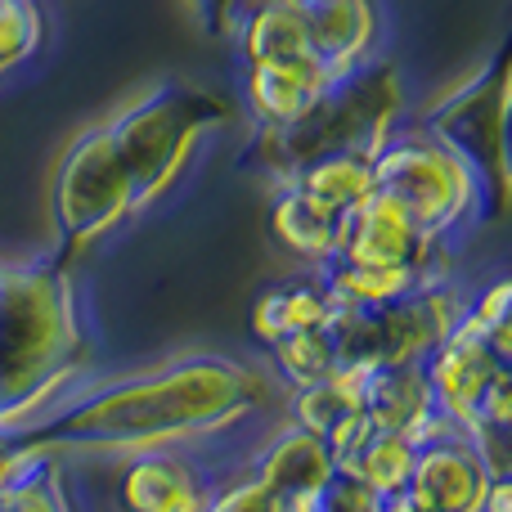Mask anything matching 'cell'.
<instances>
[{
  "mask_svg": "<svg viewBox=\"0 0 512 512\" xmlns=\"http://www.w3.org/2000/svg\"><path fill=\"white\" fill-rule=\"evenodd\" d=\"M270 230L279 239L283 252H292L306 270H319V265L337 261V230H342V216L319 212L315 203L297 194V189L279 185L270 203Z\"/></svg>",
  "mask_w": 512,
  "mask_h": 512,
  "instance_id": "cell-21",
  "label": "cell"
},
{
  "mask_svg": "<svg viewBox=\"0 0 512 512\" xmlns=\"http://www.w3.org/2000/svg\"><path fill=\"white\" fill-rule=\"evenodd\" d=\"M333 468L337 463H333V454H328V445L297 423L274 432L270 441L261 445V454L252 459V477L261 481L265 490H274L283 504L310 499L319 490V481H324Z\"/></svg>",
  "mask_w": 512,
  "mask_h": 512,
  "instance_id": "cell-17",
  "label": "cell"
},
{
  "mask_svg": "<svg viewBox=\"0 0 512 512\" xmlns=\"http://www.w3.org/2000/svg\"><path fill=\"white\" fill-rule=\"evenodd\" d=\"M333 306H391L427 283H445L423 265H360V261H328L319 265Z\"/></svg>",
  "mask_w": 512,
  "mask_h": 512,
  "instance_id": "cell-20",
  "label": "cell"
},
{
  "mask_svg": "<svg viewBox=\"0 0 512 512\" xmlns=\"http://www.w3.org/2000/svg\"><path fill=\"white\" fill-rule=\"evenodd\" d=\"M508 59L495 54L459 90L436 99L418 131L454 149L481 180V212L499 216L508 207Z\"/></svg>",
  "mask_w": 512,
  "mask_h": 512,
  "instance_id": "cell-7",
  "label": "cell"
},
{
  "mask_svg": "<svg viewBox=\"0 0 512 512\" xmlns=\"http://www.w3.org/2000/svg\"><path fill=\"white\" fill-rule=\"evenodd\" d=\"M50 212H54V230H59L63 248L72 252L95 248L99 239L117 234V225H126L140 212L131 171L117 158L104 126L81 131L63 149L59 167H54V185H50Z\"/></svg>",
  "mask_w": 512,
  "mask_h": 512,
  "instance_id": "cell-8",
  "label": "cell"
},
{
  "mask_svg": "<svg viewBox=\"0 0 512 512\" xmlns=\"http://www.w3.org/2000/svg\"><path fill=\"white\" fill-rule=\"evenodd\" d=\"M234 41H239V50H243V68H248V63L315 59L301 0H261V5L239 23Z\"/></svg>",
  "mask_w": 512,
  "mask_h": 512,
  "instance_id": "cell-19",
  "label": "cell"
},
{
  "mask_svg": "<svg viewBox=\"0 0 512 512\" xmlns=\"http://www.w3.org/2000/svg\"><path fill=\"white\" fill-rule=\"evenodd\" d=\"M364 391H369V369H351L337 364L333 373H324L310 387H292L288 414L297 427L315 432L328 445L333 463H346L364 441L373 436L369 409H364Z\"/></svg>",
  "mask_w": 512,
  "mask_h": 512,
  "instance_id": "cell-11",
  "label": "cell"
},
{
  "mask_svg": "<svg viewBox=\"0 0 512 512\" xmlns=\"http://www.w3.org/2000/svg\"><path fill=\"white\" fill-rule=\"evenodd\" d=\"M400 117H405V77L391 59H369L342 72L288 126L256 131L252 158L261 162V171L274 185H283L292 171L333 158V153L378 158L382 144L400 131Z\"/></svg>",
  "mask_w": 512,
  "mask_h": 512,
  "instance_id": "cell-3",
  "label": "cell"
},
{
  "mask_svg": "<svg viewBox=\"0 0 512 512\" xmlns=\"http://www.w3.org/2000/svg\"><path fill=\"white\" fill-rule=\"evenodd\" d=\"M463 310H468V297L450 279L427 283L391 306H337L328 319L337 364L369 373L387 364H423V355L459 324Z\"/></svg>",
  "mask_w": 512,
  "mask_h": 512,
  "instance_id": "cell-6",
  "label": "cell"
},
{
  "mask_svg": "<svg viewBox=\"0 0 512 512\" xmlns=\"http://www.w3.org/2000/svg\"><path fill=\"white\" fill-rule=\"evenodd\" d=\"M270 400V378L234 355H176L167 364L126 373L68 396L59 409L14 427L23 450L54 454H117L180 450L203 436L248 423Z\"/></svg>",
  "mask_w": 512,
  "mask_h": 512,
  "instance_id": "cell-1",
  "label": "cell"
},
{
  "mask_svg": "<svg viewBox=\"0 0 512 512\" xmlns=\"http://www.w3.org/2000/svg\"><path fill=\"white\" fill-rule=\"evenodd\" d=\"M270 351V364L288 387H310L319 382L324 373L337 369V342H333V328H301V333H288L279 342L265 346Z\"/></svg>",
  "mask_w": 512,
  "mask_h": 512,
  "instance_id": "cell-24",
  "label": "cell"
},
{
  "mask_svg": "<svg viewBox=\"0 0 512 512\" xmlns=\"http://www.w3.org/2000/svg\"><path fill=\"white\" fill-rule=\"evenodd\" d=\"M212 490L203 463L180 450L131 454L117 477V499L126 512H203Z\"/></svg>",
  "mask_w": 512,
  "mask_h": 512,
  "instance_id": "cell-12",
  "label": "cell"
},
{
  "mask_svg": "<svg viewBox=\"0 0 512 512\" xmlns=\"http://www.w3.org/2000/svg\"><path fill=\"white\" fill-rule=\"evenodd\" d=\"M230 108L203 86H158L126 104L113 122H104L117 158L131 171L140 212L153 207L176 189V180L189 171L198 144L212 131H221Z\"/></svg>",
  "mask_w": 512,
  "mask_h": 512,
  "instance_id": "cell-4",
  "label": "cell"
},
{
  "mask_svg": "<svg viewBox=\"0 0 512 512\" xmlns=\"http://www.w3.org/2000/svg\"><path fill=\"white\" fill-rule=\"evenodd\" d=\"M32 463H41V454L23 450V445L14 441V432H0V495H5V490L14 486L27 468H32Z\"/></svg>",
  "mask_w": 512,
  "mask_h": 512,
  "instance_id": "cell-31",
  "label": "cell"
},
{
  "mask_svg": "<svg viewBox=\"0 0 512 512\" xmlns=\"http://www.w3.org/2000/svg\"><path fill=\"white\" fill-rule=\"evenodd\" d=\"M301 512H382V495H373L351 468H333L310 499L297 504Z\"/></svg>",
  "mask_w": 512,
  "mask_h": 512,
  "instance_id": "cell-27",
  "label": "cell"
},
{
  "mask_svg": "<svg viewBox=\"0 0 512 512\" xmlns=\"http://www.w3.org/2000/svg\"><path fill=\"white\" fill-rule=\"evenodd\" d=\"M481 512H512V481H508V477H495V481H490Z\"/></svg>",
  "mask_w": 512,
  "mask_h": 512,
  "instance_id": "cell-32",
  "label": "cell"
},
{
  "mask_svg": "<svg viewBox=\"0 0 512 512\" xmlns=\"http://www.w3.org/2000/svg\"><path fill=\"white\" fill-rule=\"evenodd\" d=\"M364 409H369L373 432H405L414 445L441 441V436L459 432L436 414L432 387L423 378V364H387V369L369 373V391H364Z\"/></svg>",
  "mask_w": 512,
  "mask_h": 512,
  "instance_id": "cell-14",
  "label": "cell"
},
{
  "mask_svg": "<svg viewBox=\"0 0 512 512\" xmlns=\"http://www.w3.org/2000/svg\"><path fill=\"white\" fill-rule=\"evenodd\" d=\"M512 324L495 328H477L468 315L423 355V378L432 387L436 414L445 423H454L459 432H468L477 423V409L486 400V391L495 387V378L504 369H512V346H508Z\"/></svg>",
  "mask_w": 512,
  "mask_h": 512,
  "instance_id": "cell-9",
  "label": "cell"
},
{
  "mask_svg": "<svg viewBox=\"0 0 512 512\" xmlns=\"http://www.w3.org/2000/svg\"><path fill=\"white\" fill-rule=\"evenodd\" d=\"M508 310H512V288H508L504 279H499V283H490V288L481 292V297L472 301L468 310H463V315H468L477 328L495 333V328H504V324H508Z\"/></svg>",
  "mask_w": 512,
  "mask_h": 512,
  "instance_id": "cell-30",
  "label": "cell"
},
{
  "mask_svg": "<svg viewBox=\"0 0 512 512\" xmlns=\"http://www.w3.org/2000/svg\"><path fill=\"white\" fill-rule=\"evenodd\" d=\"M301 5H310V0H301Z\"/></svg>",
  "mask_w": 512,
  "mask_h": 512,
  "instance_id": "cell-34",
  "label": "cell"
},
{
  "mask_svg": "<svg viewBox=\"0 0 512 512\" xmlns=\"http://www.w3.org/2000/svg\"><path fill=\"white\" fill-rule=\"evenodd\" d=\"M198 14V23H203L207 36H216V41H234V32H239V23L252 14L261 0H189Z\"/></svg>",
  "mask_w": 512,
  "mask_h": 512,
  "instance_id": "cell-29",
  "label": "cell"
},
{
  "mask_svg": "<svg viewBox=\"0 0 512 512\" xmlns=\"http://www.w3.org/2000/svg\"><path fill=\"white\" fill-rule=\"evenodd\" d=\"M382 512H436V508H427L423 499H414V495H409V490H400V495L382 499Z\"/></svg>",
  "mask_w": 512,
  "mask_h": 512,
  "instance_id": "cell-33",
  "label": "cell"
},
{
  "mask_svg": "<svg viewBox=\"0 0 512 512\" xmlns=\"http://www.w3.org/2000/svg\"><path fill=\"white\" fill-rule=\"evenodd\" d=\"M0 512H72V499L63 490V477L54 459H41L0 495Z\"/></svg>",
  "mask_w": 512,
  "mask_h": 512,
  "instance_id": "cell-26",
  "label": "cell"
},
{
  "mask_svg": "<svg viewBox=\"0 0 512 512\" xmlns=\"http://www.w3.org/2000/svg\"><path fill=\"white\" fill-rule=\"evenodd\" d=\"M45 14L36 0H0V81L41 54Z\"/></svg>",
  "mask_w": 512,
  "mask_h": 512,
  "instance_id": "cell-25",
  "label": "cell"
},
{
  "mask_svg": "<svg viewBox=\"0 0 512 512\" xmlns=\"http://www.w3.org/2000/svg\"><path fill=\"white\" fill-rule=\"evenodd\" d=\"M337 261L360 265H423L436 279H450V248L441 239H427L387 194L373 189L360 207L342 216L337 230Z\"/></svg>",
  "mask_w": 512,
  "mask_h": 512,
  "instance_id": "cell-10",
  "label": "cell"
},
{
  "mask_svg": "<svg viewBox=\"0 0 512 512\" xmlns=\"http://www.w3.org/2000/svg\"><path fill=\"white\" fill-rule=\"evenodd\" d=\"M490 468L463 432H450L441 441L418 445L414 472H409V495L423 499L436 512H481L490 490Z\"/></svg>",
  "mask_w": 512,
  "mask_h": 512,
  "instance_id": "cell-13",
  "label": "cell"
},
{
  "mask_svg": "<svg viewBox=\"0 0 512 512\" xmlns=\"http://www.w3.org/2000/svg\"><path fill=\"white\" fill-rule=\"evenodd\" d=\"M414 459H418V445L409 441L405 432H373L369 441H364L346 463H337V468H351L373 495L391 499L409 486Z\"/></svg>",
  "mask_w": 512,
  "mask_h": 512,
  "instance_id": "cell-23",
  "label": "cell"
},
{
  "mask_svg": "<svg viewBox=\"0 0 512 512\" xmlns=\"http://www.w3.org/2000/svg\"><path fill=\"white\" fill-rule=\"evenodd\" d=\"M301 9H306L310 50H315V59L328 63L333 77L373 59L382 32L378 0H310Z\"/></svg>",
  "mask_w": 512,
  "mask_h": 512,
  "instance_id": "cell-16",
  "label": "cell"
},
{
  "mask_svg": "<svg viewBox=\"0 0 512 512\" xmlns=\"http://www.w3.org/2000/svg\"><path fill=\"white\" fill-rule=\"evenodd\" d=\"M333 72L324 59H292V63H248L243 68V104H248L256 131H274L301 117L328 86Z\"/></svg>",
  "mask_w": 512,
  "mask_h": 512,
  "instance_id": "cell-15",
  "label": "cell"
},
{
  "mask_svg": "<svg viewBox=\"0 0 512 512\" xmlns=\"http://www.w3.org/2000/svg\"><path fill=\"white\" fill-rule=\"evenodd\" d=\"M373 185L387 194L427 239H454L463 225L481 216V180L468 162L441 140L396 131L373 158Z\"/></svg>",
  "mask_w": 512,
  "mask_h": 512,
  "instance_id": "cell-5",
  "label": "cell"
},
{
  "mask_svg": "<svg viewBox=\"0 0 512 512\" xmlns=\"http://www.w3.org/2000/svg\"><path fill=\"white\" fill-rule=\"evenodd\" d=\"M81 373L77 283L59 261L0 265V432L72 396Z\"/></svg>",
  "mask_w": 512,
  "mask_h": 512,
  "instance_id": "cell-2",
  "label": "cell"
},
{
  "mask_svg": "<svg viewBox=\"0 0 512 512\" xmlns=\"http://www.w3.org/2000/svg\"><path fill=\"white\" fill-rule=\"evenodd\" d=\"M333 297L324 288V274L319 270H301L288 274V279L270 283V288L256 292L252 301V337L261 346L279 342L288 333H301V328H324L333 319Z\"/></svg>",
  "mask_w": 512,
  "mask_h": 512,
  "instance_id": "cell-18",
  "label": "cell"
},
{
  "mask_svg": "<svg viewBox=\"0 0 512 512\" xmlns=\"http://www.w3.org/2000/svg\"><path fill=\"white\" fill-rule=\"evenodd\" d=\"M203 512H288V504L274 490H265L256 477H243L225 490H212Z\"/></svg>",
  "mask_w": 512,
  "mask_h": 512,
  "instance_id": "cell-28",
  "label": "cell"
},
{
  "mask_svg": "<svg viewBox=\"0 0 512 512\" xmlns=\"http://www.w3.org/2000/svg\"><path fill=\"white\" fill-rule=\"evenodd\" d=\"M288 189H297L306 203H315L328 216H346L351 207H360L373 194V158L364 153H333V158H319L310 167L292 171L283 180Z\"/></svg>",
  "mask_w": 512,
  "mask_h": 512,
  "instance_id": "cell-22",
  "label": "cell"
}]
</instances>
